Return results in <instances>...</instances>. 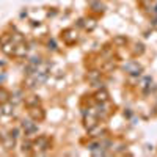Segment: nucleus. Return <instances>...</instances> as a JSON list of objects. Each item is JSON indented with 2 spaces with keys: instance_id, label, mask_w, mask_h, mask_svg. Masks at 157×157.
<instances>
[{
  "instance_id": "nucleus-1",
  "label": "nucleus",
  "mask_w": 157,
  "mask_h": 157,
  "mask_svg": "<svg viewBox=\"0 0 157 157\" xmlns=\"http://www.w3.org/2000/svg\"><path fill=\"white\" fill-rule=\"evenodd\" d=\"M32 146H33V149H35V151H38V152H46V151H47V148H49V138H47V137H44V135L38 137Z\"/></svg>"
},
{
  "instance_id": "nucleus-2",
  "label": "nucleus",
  "mask_w": 157,
  "mask_h": 157,
  "mask_svg": "<svg viewBox=\"0 0 157 157\" xmlns=\"http://www.w3.org/2000/svg\"><path fill=\"white\" fill-rule=\"evenodd\" d=\"M124 71L127 74H130V75H140L143 68L140 66L138 63H127V64H124Z\"/></svg>"
},
{
  "instance_id": "nucleus-3",
  "label": "nucleus",
  "mask_w": 157,
  "mask_h": 157,
  "mask_svg": "<svg viewBox=\"0 0 157 157\" xmlns=\"http://www.w3.org/2000/svg\"><path fill=\"white\" fill-rule=\"evenodd\" d=\"M61 36H63V41L66 44H72V43H75V39H77V32L74 29H68V30L63 32Z\"/></svg>"
},
{
  "instance_id": "nucleus-4",
  "label": "nucleus",
  "mask_w": 157,
  "mask_h": 157,
  "mask_svg": "<svg viewBox=\"0 0 157 157\" xmlns=\"http://www.w3.org/2000/svg\"><path fill=\"white\" fill-rule=\"evenodd\" d=\"M22 127H24V130H25L27 135H33L35 132H38V126L33 121H30V120H24L22 121Z\"/></svg>"
},
{
  "instance_id": "nucleus-5",
  "label": "nucleus",
  "mask_w": 157,
  "mask_h": 157,
  "mask_svg": "<svg viewBox=\"0 0 157 157\" xmlns=\"http://www.w3.org/2000/svg\"><path fill=\"white\" fill-rule=\"evenodd\" d=\"M30 116L35 121H41L44 118V112L41 109H38V107H30Z\"/></svg>"
},
{
  "instance_id": "nucleus-6",
  "label": "nucleus",
  "mask_w": 157,
  "mask_h": 157,
  "mask_svg": "<svg viewBox=\"0 0 157 157\" xmlns=\"http://www.w3.org/2000/svg\"><path fill=\"white\" fill-rule=\"evenodd\" d=\"M14 55L16 57H25L27 55V46L19 44L17 47H14Z\"/></svg>"
},
{
  "instance_id": "nucleus-7",
  "label": "nucleus",
  "mask_w": 157,
  "mask_h": 157,
  "mask_svg": "<svg viewBox=\"0 0 157 157\" xmlns=\"http://www.w3.org/2000/svg\"><path fill=\"white\" fill-rule=\"evenodd\" d=\"M2 105H3L2 107V113L3 115H8V116L13 115V109H14V107H13V104H6L5 102V104H2Z\"/></svg>"
},
{
  "instance_id": "nucleus-8",
  "label": "nucleus",
  "mask_w": 157,
  "mask_h": 157,
  "mask_svg": "<svg viewBox=\"0 0 157 157\" xmlns=\"http://www.w3.org/2000/svg\"><path fill=\"white\" fill-rule=\"evenodd\" d=\"M96 99L99 101V102H105L107 99H109V93L105 90H102V91H99V93L96 94Z\"/></svg>"
},
{
  "instance_id": "nucleus-9",
  "label": "nucleus",
  "mask_w": 157,
  "mask_h": 157,
  "mask_svg": "<svg viewBox=\"0 0 157 157\" xmlns=\"http://www.w3.org/2000/svg\"><path fill=\"white\" fill-rule=\"evenodd\" d=\"M8 98H10L8 91H6V90H3V88H0V104L8 102Z\"/></svg>"
},
{
  "instance_id": "nucleus-10",
  "label": "nucleus",
  "mask_w": 157,
  "mask_h": 157,
  "mask_svg": "<svg viewBox=\"0 0 157 157\" xmlns=\"http://www.w3.org/2000/svg\"><path fill=\"white\" fill-rule=\"evenodd\" d=\"M13 146H14V137H6V141H5V148L6 149H11Z\"/></svg>"
},
{
  "instance_id": "nucleus-11",
  "label": "nucleus",
  "mask_w": 157,
  "mask_h": 157,
  "mask_svg": "<svg viewBox=\"0 0 157 157\" xmlns=\"http://www.w3.org/2000/svg\"><path fill=\"white\" fill-rule=\"evenodd\" d=\"M33 104H39V99L36 96H30V99H27V105H33Z\"/></svg>"
},
{
  "instance_id": "nucleus-12",
  "label": "nucleus",
  "mask_w": 157,
  "mask_h": 157,
  "mask_svg": "<svg viewBox=\"0 0 157 157\" xmlns=\"http://www.w3.org/2000/svg\"><path fill=\"white\" fill-rule=\"evenodd\" d=\"M115 43H118V44H124V43H127V39L123 38V36H118V38L115 39Z\"/></svg>"
},
{
  "instance_id": "nucleus-13",
  "label": "nucleus",
  "mask_w": 157,
  "mask_h": 157,
  "mask_svg": "<svg viewBox=\"0 0 157 157\" xmlns=\"http://www.w3.org/2000/svg\"><path fill=\"white\" fill-rule=\"evenodd\" d=\"M30 146H32V145H30V141H25V143H24V149H22V151H24V152H29V151H30Z\"/></svg>"
}]
</instances>
